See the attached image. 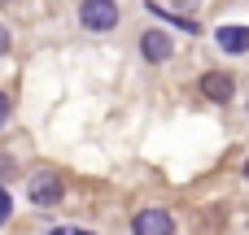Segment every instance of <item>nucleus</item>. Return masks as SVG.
<instances>
[{
  "label": "nucleus",
  "instance_id": "1",
  "mask_svg": "<svg viewBox=\"0 0 249 235\" xmlns=\"http://www.w3.org/2000/svg\"><path fill=\"white\" fill-rule=\"evenodd\" d=\"M123 22V9L114 0H79V26L92 35H105Z\"/></svg>",
  "mask_w": 249,
  "mask_h": 235
},
{
  "label": "nucleus",
  "instance_id": "2",
  "mask_svg": "<svg viewBox=\"0 0 249 235\" xmlns=\"http://www.w3.org/2000/svg\"><path fill=\"white\" fill-rule=\"evenodd\" d=\"M26 196H31V205L53 209V205H61V201H66V183H61V174H57V170H39V174L26 183Z\"/></svg>",
  "mask_w": 249,
  "mask_h": 235
},
{
  "label": "nucleus",
  "instance_id": "3",
  "mask_svg": "<svg viewBox=\"0 0 249 235\" xmlns=\"http://www.w3.org/2000/svg\"><path fill=\"white\" fill-rule=\"evenodd\" d=\"M171 52H175V39H171L166 31L149 26V31L140 35V61H149V65H162V61H171Z\"/></svg>",
  "mask_w": 249,
  "mask_h": 235
},
{
  "label": "nucleus",
  "instance_id": "4",
  "mask_svg": "<svg viewBox=\"0 0 249 235\" xmlns=\"http://www.w3.org/2000/svg\"><path fill=\"white\" fill-rule=\"evenodd\" d=\"M201 96H206L210 105H232L236 78H232L228 70H206V74H201Z\"/></svg>",
  "mask_w": 249,
  "mask_h": 235
},
{
  "label": "nucleus",
  "instance_id": "5",
  "mask_svg": "<svg viewBox=\"0 0 249 235\" xmlns=\"http://www.w3.org/2000/svg\"><path fill=\"white\" fill-rule=\"evenodd\" d=\"M131 235H175V218L166 209H140L131 218Z\"/></svg>",
  "mask_w": 249,
  "mask_h": 235
},
{
  "label": "nucleus",
  "instance_id": "6",
  "mask_svg": "<svg viewBox=\"0 0 249 235\" xmlns=\"http://www.w3.org/2000/svg\"><path fill=\"white\" fill-rule=\"evenodd\" d=\"M214 39H219V48L223 52H232V57H241V52H249V26H219L214 31Z\"/></svg>",
  "mask_w": 249,
  "mask_h": 235
},
{
  "label": "nucleus",
  "instance_id": "7",
  "mask_svg": "<svg viewBox=\"0 0 249 235\" xmlns=\"http://www.w3.org/2000/svg\"><path fill=\"white\" fill-rule=\"evenodd\" d=\"M9 218H13V201H9V192L0 188V227H4Z\"/></svg>",
  "mask_w": 249,
  "mask_h": 235
},
{
  "label": "nucleus",
  "instance_id": "8",
  "mask_svg": "<svg viewBox=\"0 0 249 235\" xmlns=\"http://www.w3.org/2000/svg\"><path fill=\"white\" fill-rule=\"evenodd\" d=\"M9 113H13V96H9V92H0V126L9 122Z\"/></svg>",
  "mask_w": 249,
  "mask_h": 235
},
{
  "label": "nucleus",
  "instance_id": "9",
  "mask_svg": "<svg viewBox=\"0 0 249 235\" xmlns=\"http://www.w3.org/2000/svg\"><path fill=\"white\" fill-rule=\"evenodd\" d=\"M9 48H13V35H9V26H4V22H0V57H4V52H9Z\"/></svg>",
  "mask_w": 249,
  "mask_h": 235
},
{
  "label": "nucleus",
  "instance_id": "10",
  "mask_svg": "<svg viewBox=\"0 0 249 235\" xmlns=\"http://www.w3.org/2000/svg\"><path fill=\"white\" fill-rule=\"evenodd\" d=\"M48 235H92V231H88V227H53Z\"/></svg>",
  "mask_w": 249,
  "mask_h": 235
},
{
  "label": "nucleus",
  "instance_id": "11",
  "mask_svg": "<svg viewBox=\"0 0 249 235\" xmlns=\"http://www.w3.org/2000/svg\"><path fill=\"white\" fill-rule=\"evenodd\" d=\"M0 174H13V161L9 157H0Z\"/></svg>",
  "mask_w": 249,
  "mask_h": 235
},
{
  "label": "nucleus",
  "instance_id": "12",
  "mask_svg": "<svg viewBox=\"0 0 249 235\" xmlns=\"http://www.w3.org/2000/svg\"><path fill=\"white\" fill-rule=\"evenodd\" d=\"M241 174H245V183H249V157H245V166H241Z\"/></svg>",
  "mask_w": 249,
  "mask_h": 235
}]
</instances>
